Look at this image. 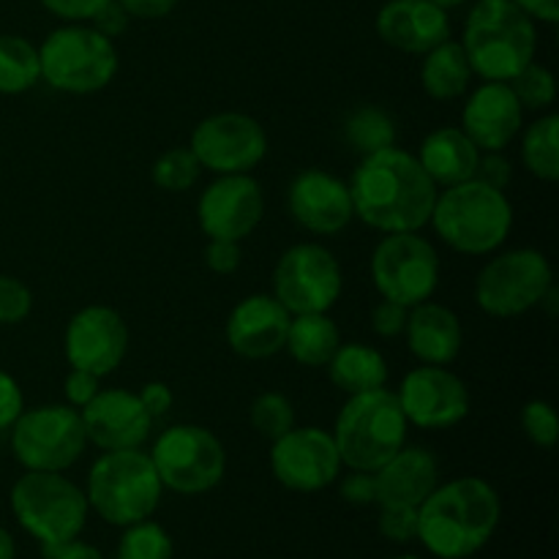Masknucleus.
Returning a JSON list of instances; mask_svg holds the SVG:
<instances>
[{
  "instance_id": "18",
  "label": "nucleus",
  "mask_w": 559,
  "mask_h": 559,
  "mask_svg": "<svg viewBox=\"0 0 559 559\" xmlns=\"http://www.w3.org/2000/svg\"><path fill=\"white\" fill-rule=\"evenodd\" d=\"M129 349V328L109 306H85L66 325L63 353L71 369L107 377L123 364Z\"/></svg>"
},
{
  "instance_id": "43",
  "label": "nucleus",
  "mask_w": 559,
  "mask_h": 559,
  "mask_svg": "<svg viewBox=\"0 0 559 559\" xmlns=\"http://www.w3.org/2000/svg\"><path fill=\"white\" fill-rule=\"evenodd\" d=\"M22 409H25V396H22L20 382L9 371L0 369V431L11 429Z\"/></svg>"
},
{
  "instance_id": "2",
  "label": "nucleus",
  "mask_w": 559,
  "mask_h": 559,
  "mask_svg": "<svg viewBox=\"0 0 559 559\" xmlns=\"http://www.w3.org/2000/svg\"><path fill=\"white\" fill-rule=\"evenodd\" d=\"M500 519L502 502L489 480L453 478L418 506V544L437 559H469L489 546Z\"/></svg>"
},
{
  "instance_id": "13",
  "label": "nucleus",
  "mask_w": 559,
  "mask_h": 559,
  "mask_svg": "<svg viewBox=\"0 0 559 559\" xmlns=\"http://www.w3.org/2000/svg\"><path fill=\"white\" fill-rule=\"evenodd\" d=\"M342 265L320 243H298L284 251L273 271V298L289 314H328L342 298Z\"/></svg>"
},
{
  "instance_id": "51",
  "label": "nucleus",
  "mask_w": 559,
  "mask_h": 559,
  "mask_svg": "<svg viewBox=\"0 0 559 559\" xmlns=\"http://www.w3.org/2000/svg\"><path fill=\"white\" fill-rule=\"evenodd\" d=\"M519 9L533 20L546 22V25H557L559 20V0H513Z\"/></svg>"
},
{
  "instance_id": "4",
  "label": "nucleus",
  "mask_w": 559,
  "mask_h": 559,
  "mask_svg": "<svg viewBox=\"0 0 559 559\" xmlns=\"http://www.w3.org/2000/svg\"><path fill=\"white\" fill-rule=\"evenodd\" d=\"M431 227L459 254H495L513 227V205L506 191L473 178L437 191Z\"/></svg>"
},
{
  "instance_id": "23",
  "label": "nucleus",
  "mask_w": 559,
  "mask_h": 559,
  "mask_svg": "<svg viewBox=\"0 0 559 559\" xmlns=\"http://www.w3.org/2000/svg\"><path fill=\"white\" fill-rule=\"evenodd\" d=\"M374 27L388 47L409 55H426L451 38L448 9L431 0H388L377 11Z\"/></svg>"
},
{
  "instance_id": "33",
  "label": "nucleus",
  "mask_w": 559,
  "mask_h": 559,
  "mask_svg": "<svg viewBox=\"0 0 559 559\" xmlns=\"http://www.w3.org/2000/svg\"><path fill=\"white\" fill-rule=\"evenodd\" d=\"M173 535L153 519L123 527V535L115 549V559H173Z\"/></svg>"
},
{
  "instance_id": "37",
  "label": "nucleus",
  "mask_w": 559,
  "mask_h": 559,
  "mask_svg": "<svg viewBox=\"0 0 559 559\" xmlns=\"http://www.w3.org/2000/svg\"><path fill=\"white\" fill-rule=\"evenodd\" d=\"M522 429L527 440L538 448H551L559 437V418L549 402L533 399L522 409Z\"/></svg>"
},
{
  "instance_id": "21",
  "label": "nucleus",
  "mask_w": 559,
  "mask_h": 559,
  "mask_svg": "<svg viewBox=\"0 0 559 559\" xmlns=\"http://www.w3.org/2000/svg\"><path fill=\"white\" fill-rule=\"evenodd\" d=\"M459 129L480 153H502L524 129V109L508 82H484L467 96Z\"/></svg>"
},
{
  "instance_id": "27",
  "label": "nucleus",
  "mask_w": 559,
  "mask_h": 559,
  "mask_svg": "<svg viewBox=\"0 0 559 559\" xmlns=\"http://www.w3.org/2000/svg\"><path fill=\"white\" fill-rule=\"evenodd\" d=\"M325 369L333 385L342 393H347V396L377 391V388H385L388 382L385 355L380 349L369 347V344H338V349L328 360Z\"/></svg>"
},
{
  "instance_id": "35",
  "label": "nucleus",
  "mask_w": 559,
  "mask_h": 559,
  "mask_svg": "<svg viewBox=\"0 0 559 559\" xmlns=\"http://www.w3.org/2000/svg\"><path fill=\"white\" fill-rule=\"evenodd\" d=\"M200 173L202 167L194 153H191V147H173V151L162 153L153 164V183L162 191L180 194V191H189L200 180Z\"/></svg>"
},
{
  "instance_id": "26",
  "label": "nucleus",
  "mask_w": 559,
  "mask_h": 559,
  "mask_svg": "<svg viewBox=\"0 0 559 559\" xmlns=\"http://www.w3.org/2000/svg\"><path fill=\"white\" fill-rule=\"evenodd\" d=\"M415 158L426 169V175L435 180L437 189H448V186L475 178L480 151L459 126H442L420 142Z\"/></svg>"
},
{
  "instance_id": "9",
  "label": "nucleus",
  "mask_w": 559,
  "mask_h": 559,
  "mask_svg": "<svg viewBox=\"0 0 559 559\" xmlns=\"http://www.w3.org/2000/svg\"><path fill=\"white\" fill-rule=\"evenodd\" d=\"M147 456L164 489L183 497L207 495L227 473V451L222 440L197 424L169 426L158 435Z\"/></svg>"
},
{
  "instance_id": "1",
  "label": "nucleus",
  "mask_w": 559,
  "mask_h": 559,
  "mask_svg": "<svg viewBox=\"0 0 559 559\" xmlns=\"http://www.w3.org/2000/svg\"><path fill=\"white\" fill-rule=\"evenodd\" d=\"M355 216L380 233H420L437 202L435 180L402 147L369 153L349 178Z\"/></svg>"
},
{
  "instance_id": "20",
  "label": "nucleus",
  "mask_w": 559,
  "mask_h": 559,
  "mask_svg": "<svg viewBox=\"0 0 559 559\" xmlns=\"http://www.w3.org/2000/svg\"><path fill=\"white\" fill-rule=\"evenodd\" d=\"M80 415L87 442L102 451L142 448L153 429V418L142 407L140 396L123 388L98 391V396L87 407H82Z\"/></svg>"
},
{
  "instance_id": "14",
  "label": "nucleus",
  "mask_w": 559,
  "mask_h": 559,
  "mask_svg": "<svg viewBox=\"0 0 559 559\" xmlns=\"http://www.w3.org/2000/svg\"><path fill=\"white\" fill-rule=\"evenodd\" d=\"M189 147L213 175H246L265 158L267 134L251 115L216 112L197 123Z\"/></svg>"
},
{
  "instance_id": "41",
  "label": "nucleus",
  "mask_w": 559,
  "mask_h": 559,
  "mask_svg": "<svg viewBox=\"0 0 559 559\" xmlns=\"http://www.w3.org/2000/svg\"><path fill=\"white\" fill-rule=\"evenodd\" d=\"M102 391V377H96L93 371L85 369H71L69 377L63 382V393H66V402L69 407L82 409L93 402Z\"/></svg>"
},
{
  "instance_id": "5",
  "label": "nucleus",
  "mask_w": 559,
  "mask_h": 559,
  "mask_svg": "<svg viewBox=\"0 0 559 559\" xmlns=\"http://www.w3.org/2000/svg\"><path fill=\"white\" fill-rule=\"evenodd\" d=\"M164 486L151 456L142 448L104 451L87 473L85 497L91 511L112 527L153 519L162 506Z\"/></svg>"
},
{
  "instance_id": "52",
  "label": "nucleus",
  "mask_w": 559,
  "mask_h": 559,
  "mask_svg": "<svg viewBox=\"0 0 559 559\" xmlns=\"http://www.w3.org/2000/svg\"><path fill=\"white\" fill-rule=\"evenodd\" d=\"M0 559H16V540L5 527H0Z\"/></svg>"
},
{
  "instance_id": "49",
  "label": "nucleus",
  "mask_w": 559,
  "mask_h": 559,
  "mask_svg": "<svg viewBox=\"0 0 559 559\" xmlns=\"http://www.w3.org/2000/svg\"><path fill=\"white\" fill-rule=\"evenodd\" d=\"M118 3L134 20H162V16L173 14L178 0H118Z\"/></svg>"
},
{
  "instance_id": "6",
  "label": "nucleus",
  "mask_w": 559,
  "mask_h": 559,
  "mask_svg": "<svg viewBox=\"0 0 559 559\" xmlns=\"http://www.w3.org/2000/svg\"><path fill=\"white\" fill-rule=\"evenodd\" d=\"M9 502L16 524L38 540L41 551H52L69 540L82 538L91 513L85 489L63 473L41 469H25V475H20L11 486Z\"/></svg>"
},
{
  "instance_id": "15",
  "label": "nucleus",
  "mask_w": 559,
  "mask_h": 559,
  "mask_svg": "<svg viewBox=\"0 0 559 559\" xmlns=\"http://www.w3.org/2000/svg\"><path fill=\"white\" fill-rule=\"evenodd\" d=\"M342 467L333 435L317 426H293L271 445L273 478L298 495H314L333 486Z\"/></svg>"
},
{
  "instance_id": "16",
  "label": "nucleus",
  "mask_w": 559,
  "mask_h": 559,
  "mask_svg": "<svg viewBox=\"0 0 559 559\" xmlns=\"http://www.w3.org/2000/svg\"><path fill=\"white\" fill-rule=\"evenodd\" d=\"M399 407L409 426L426 431L453 429L469 415V391L445 366H418L396 391Z\"/></svg>"
},
{
  "instance_id": "29",
  "label": "nucleus",
  "mask_w": 559,
  "mask_h": 559,
  "mask_svg": "<svg viewBox=\"0 0 559 559\" xmlns=\"http://www.w3.org/2000/svg\"><path fill=\"white\" fill-rule=\"evenodd\" d=\"M338 344H342V333H338V325L331 317L295 314L289 320L284 349L289 353V358L298 360L306 369H320V366H328Z\"/></svg>"
},
{
  "instance_id": "54",
  "label": "nucleus",
  "mask_w": 559,
  "mask_h": 559,
  "mask_svg": "<svg viewBox=\"0 0 559 559\" xmlns=\"http://www.w3.org/2000/svg\"><path fill=\"white\" fill-rule=\"evenodd\" d=\"M393 559H420V557H415V555H399V557H393Z\"/></svg>"
},
{
  "instance_id": "44",
  "label": "nucleus",
  "mask_w": 559,
  "mask_h": 559,
  "mask_svg": "<svg viewBox=\"0 0 559 559\" xmlns=\"http://www.w3.org/2000/svg\"><path fill=\"white\" fill-rule=\"evenodd\" d=\"M407 311L404 306L393 304V300L382 298L380 304L371 311V328H374L377 336L393 338L399 333H404V325H407Z\"/></svg>"
},
{
  "instance_id": "38",
  "label": "nucleus",
  "mask_w": 559,
  "mask_h": 559,
  "mask_svg": "<svg viewBox=\"0 0 559 559\" xmlns=\"http://www.w3.org/2000/svg\"><path fill=\"white\" fill-rule=\"evenodd\" d=\"M380 516H377V530L391 544H413L418 540V508L409 506H377Z\"/></svg>"
},
{
  "instance_id": "25",
  "label": "nucleus",
  "mask_w": 559,
  "mask_h": 559,
  "mask_svg": "<svg viewBox=\"0 0 559 559\" xmlns=\"http://www.w3.org/2000/svg\"><path fill=\"white\" fill-rule=\"evenodd\" d=\"M404 333L409 353L426 366H451L462 353L464 331L456 311L435 304L431 298L407 311Z\"/></svg>"
},
{
  "instance_id": "45",
  "label": "nucleus",
  "mask_w": 559,
  "mask_h": 559,
  "mask_svg": "<svg viewBox=\"0 0 559 559\" xmlns=\"http://www.w3.org/2000/svg\"><path fill=\"white\" fill-rule=\"evenodd\" d=\"M104 3H109V0H41L49 14L66 22H91Z\"/></svg>"
},
{
  "instance_id": "53",
  "label": "nucleus",
  "mask_w": 559,
  "mask_h": 559,
  "mask_svg": "<svg viewBox=\"0 0 559 559\" xmlns=\"http://www.w3.org/2000/svg\"><path fill=\"white\" fill-rule=\"evenodd\" d=\"M431 3L442 5V9H453V5H462V3H467V0H431Z\"/></svg>"
},
{
  "instance_id": "50",
  "label": "nucleus",
  "mask_w": 559,
  "mask_h": 559,
  "mask_svg": "<svg viewBox=\"0 0 559 559\" xmlns=\"http://www.w3.org/2000/svg\"><path fill=\"white\" fill-rule=\"evenodd\" d=\"M44 557L47 559H107L102 555V549H96V546L87 544V540L82 538L69 540V544L58 546V549L52 551H44Z\"/></svg>"
},
{
  "instance_id": "36",
  "label": "nucleus",
  "mask_w": 559,
  "mask_h": 559,
  "mask_svg": "<svg viewBox=\"0 0 559 559\" xmlns=\"http://www.w3.org/2000/svg\"><path fill=\"white\" fill-rule=\"evenodd\" d=\"M508 85L516 93L522 109H533V112H544V109H549L557 98L555 74H551L546 66L535 63V60L530 66H524Z\"/></svg>"
},
{
  "instance_id": "10",
  "label": "nucleus",
  "mask_w": 559,
  "mask_h": 559,
  "mask_svg": "<svg viewBox=\"0 0 559 559\" xmlns=\"http://www.w3.org/2000/svg\"><path fill=\"white\" fill-rule=\"evenodd\" d=\"M87 445L80 409L69 404H41L22 409L11 426V451L25 469L66 473L82 459Z\"/></svg>"
},
{
  "instance_id": "30",
  "label": "nucleus",
  "mask_w": 559,
  "mask_h": 559,
  "mask_svg": "<svg viewBox=\"0 0 559 559\" xmlns=\"http://www.w3.org/2000/svg\"><path fill=\"white\" fill-rule=\"evenodd\" d=\"M41 82V63L38 47L22 36L3 33L0 36V93L20 96Z\"/></svg>"
},
{
  "instance_id": "11",
  "label": "nucleus",
  "mask_w": 559,
  "mask_h": 559,
  "mask_svg": "<svg viewBox=\"0 0 559 559\" xmlns=\"http://www.w3.org/2000/svg\"><path fill=\"white\" fill-rule=\"evenodd\" d=\"M551 287L555 273L544 251L513 249L486 262L475 278V300L484 314L511 320L540 306Z\"/></svg>"
},
{
  "instance_id": "8",
  "label": "nucleus",
  "mask_w": 559,
  "mask_h": 559,
  "mask_svg": "<svg viewBox=\"0 0 559 559\" xmlns=\"http://www.w3.org/2000/svg\"><path fill=\"white\" fill-rule=\"evenodd\" d=\"M41 80L69 96L104 91L118 74V47L93 25L71 22L49 33L38 47Z\"/></svg>"
},
{
  "instance_id": "12",
  "label": "nucleus",
  "mask_w": 559,
  "mask_h": 559,
  "mask_svg": "<svg viewBox=\"0 0 559 559\" xmlns=\"http://www.w3.org/2000/svg\"><path fill=\"white\" fill-rule=\"evenodd\" d=\"M371 282L380 298L413 309L437 293L440 254L420 233H388L371 254Z\"/></svg>"
},
{
  "instance_id": "42",
  "label": "nucleus",
  "mask_w": 559,
  "mask_h": 559,
  "mask_svg": "<svg viewBox=\"0 0 559 559\" xmlns=\"http://www.w3.org/2000/svg\"><path fill=\"white\" fill-rule=\"evenodd\" d=\"M243 262V251H240V243L235 240H207L205 249V265L211 267L218 276H229L235 273Z\"/></svg>"
},
{
  "instance_id": "48",
  "label": "nucleus",
  "mask_w": 559,
  "mask_h": 559,
  "mask_svg": "<svg viewBox=\"0 0 559 559\" xmlns=\"http://www.w3.org/2000/svg\"><path fill=\"white\" fill-rule=\"evenodd\" d=\"M129 20H131V16L126 14L123 5H120L118 0H109V3H104L102 9L93 14L91 25L96 27L98 33H104V36L112 38V41H115V36H120V33L129 27Z\"/></svg>"
},
{
  "instance_id": "34",
  "label": "nucleus",
  "mask_w": 559,
  "mask_h": 559,
  "mask_svg": "<svg viewBox=\"0 0 559 559\" xmlns=\"http://www.w3.org/2000/svg\"><path fill=\"white\" fill-rule=\"evenodd\" d=\"M249 420L254 426V431L265 440H278L282 435H287L295 426V407L284 393L267 391L251 402Z\"/></svg>"
},
{
  "instance_id": "32",
  "label": "nucleus",
  "mask_w": 559,
  "mask_h": 559,
  "mask_svg": "<svg viewBox=\"0 0 559 559\" xmlns=\"http://www.w3.org/2000/svg\"><path fill=\"white\" fill-rule=\"evenodd\" d=\"M344 136L360 156L396 145V120L377 107H360L344 123Z\"/></svg>"
},
{
  "instance_id": "47",
  "label": "nucleus",
  "mask_w": 559,
  "mask_h": 559,
  "mask_svg": "<svg viewBox=\"0 0 559 559\" xmlns=\"http://www.w3.org/2000/svg\"><path fill=\"white\" fill-rule=\"evenodd\" d=\"M136 396H140L142 407L147 409V415H151L153 420L164 418V415H167L175 404V396H173V391H169L167 382H158V380L145 382Z\"/></svg>"
},
{
  "instance_id": "28",
  "label": "nucleus",
  "mask_w": 559,
  "mask_h": 559,
  "mask_svg": "<svg viewBox=\"0 0 559 559\" xmlns=\"http://www.w3.org/2000/svg\"><path fill=\"white\" fill-rule=\"evenodd\" d=\"M473 82V69L459 41H442L424 55L420 63V85L435 102H453L464 96Z\"/></svg>"
},
{
  "instance_id": "3",
  "label": "nucleus",
  "mask_w": 559,
  "mask_h": 559,
  "mask_svg": "<svg viewBox=\"0 0 559 559\" xmlns=\"http://www.w3.org/2000/svg\"><path fill=\"white\" fill-rule=\"evenodd\" d=\"M462 49L484 82H511L538 52L533 16L513 0H478L464 22Z\"/></svg>"
},
{
  "instance_id": "7",
  "label": "nucleus",
  "mask_w": 559,
  "mask_h": 559,
  "mask_svg": "<svg viewBox=\"0 0 559 559\" xmlns=\"http://www.w3.org/2000/svg\"><path fill=\"white\" fill-rule=\"evenodd\" d=\"M407 429L396 393L377 388L347 399L331 435L344 467L374 473L407 445Z\"/></svg>"
},
{
  "instance_id": "40",
  "label": "nucleus",
  "mask_w": 559,
  "mask_h": 559,
  "mask_svg": "<svg viewBox=\"0 0 559 559\" xmlns=\"http://www.w3.org/2000/svg\"><path fill=\"white\" fill-rule=\"evenodd\" d=\"M338 495L344 502L358 508L377 506V480L374 473H364V469H349L347 475H338Z\"/></svg>"
},
{
  "instance_id": "19",
  "label": "nucleus",
  "mask_w": 559,
  "mask_h": 559,
  "mask_svg": "<svg viewBox=\"0 0 559 559\" xmlns=\"http://www.w3.org/2000/svg\"><path fill=\"white\" fill-rule=\"evenodd\" d=\"M287 211L311 235H336L355 218L347 180L320 167L295 175L287 189Z\"/></svg>"
},
{
  "instance_id": "24",
  "label": "nucleus",
  "mask_w": 559,
  "mask_h": 559,
  "mask_svg": "<svg viewBox=\"0 0 559 559\" xmlns=\"http://www.w3.org/2000/svg\"><path fill=\"white\" fill-rule=\"evenodd\" d=\"M377 506L418 508L440 484L435 453L420 445H402L380 469H374Z\"/></svg>"
},
{
  "instance_id": "22",
  "label": "nucleus",
  "mask_w": 559,
  "mask_h": 559,
  "mask_svg": "<svg viewBox=\"0 0 559 559\" xmlns=\"http://www.w3.org/2000/svg\"><path fill=\"white\" fill-rule=\"evenodd\" d=\"M289 320L293 314L273 295H249L229 311L224 336L240 358L265 360L284 349Z\"/></svg>"
},
{
  "instance_id": "17",
  "label": "nucleus",
  "mask_w": 559,
  "mask_h": 559,
  "mask_svg": "<svg viewBox=\"0 0 559 559\" xmlns=\"http://www.w3.org/2000/svg\"><path fill=\"white\" fill-rule=\"evenodd\" d=\"M265 216L262 186L246 175H216L197 200V222L207 240L240 243L260 227Z\"/></svg>"
},
{
  "instance_id": "39",
  "label": "nucleus",
  "mask_w": 559,
  "mask_h": 559,
  "mask_svg": "<svg viewBox=\"0 0 559 559\" xmlns=\"http://www.w3.org/2000/svg\"><path fill=\"white\" fill-rule=\"evenodd\" d=\"M33 293L25 282L0 273V325H20L31 317Z\"/></svg>"
},
{
  "instance_id": "31",
  "label": "nucleus",
  "mask_w": 559,
  "mask_h": 559,
  "mask_svg": "<svg viewBox=\"0 0 559 559\" xmlns=\"http://www.w3.org/2000/svg\"><path fill=\"white\" fill-rule=\"evenodd\" d=\"M522 162L538 180L555 183L559 178V118L540 115L522 134Z\"/></svg>"
},
{
  "instance_id": "46",
  "label": "nucleus",
  "mask_w": 559,
  "mask_h": 559,
  "mask_svg": "<svg viewBox=\"0 0 559 559\" xmlns=\"http://www.w3.org/2000/svg\"><path fill=\"white\" fill-rule=\"evenodd\" d=\"M511 162H508L502 153H480L478 169H475V178L484 180V183L495 186V189L506 191L511 183Z\"/></svg>"
}]
</instances>
